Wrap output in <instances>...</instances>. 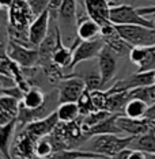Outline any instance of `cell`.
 Returning a JSON list of instances; mask_svg holds the SVG:
<instances>
[{
    "label": "cell",
    "instance_id": "obj_1",
    "mask_svg": "<svg viewBox=\"0 0 155 159\" xmlns=\"http://www.w3.org/2000/svg\"><path fill=\"white\" fill-rule=\"evenodd\" d=\"M136 136H121V135H113V133H107V135H95L91 136L87 142L84 143V147L82 150L91 151L101 155H105L107 158H112L122 150H127L131 147Z\"/></svg>",
    "mask_w": 155,
    "mask_h": 159
},
{
    "label": "cell",
    "instance_id": "obj_2",
    "mask_svg": "<svg viewBox=\"0 0 155 159\" xmlns=\"http://www.w3.org/2000/svg\"><path fill=\"white\" fill-rule=\"evenodd\" d=\"M121 35L132 46H154L155 27H147L142 25H114Z\"/></svg>",
    "mask_w": 155,
    "mask_h": 159
},
{
    "label": "cell",
    "instance_id": "obj_3",
    "mask_svg": "<svg viewBox=\"0 0 155 159\" xmlns=\"http://www.w3.org/2000/svg\"><path fill=\"white\" fill-rule=\"evenodd\" d=\"M110 22L113 25H142L147 27H155L153 18L140 15L138 8L129 4H112Z\"/></svg>",
    "mask_w": 155,
    "mask_h": 159
},
{
    "label": "cell",
    "instance_id": "obj_4",
    "mask_svg": "<svg viewBox=\"0 0 155 159\" xmlns=\"http://www.w3.org/2000/svg\"><path fill=\"white\" fill-rule=\"evenodd\" d=\"M86 91V83L83 78H80L76 74L66 75V78L57 83V95L59 102H78V99L82 97V94Z\"/></svg>",
    "mask_w": 155,
    "mask_h": 159
},
{
    "label": "cell",
    "instance_id": "obj_5",
    "mask_svg": "<svg viewBox=\"0 0 155 159\" xmlns=\"http://www.w3.org/2000/svg\"><path fill=\"white\" fill-rule=\"evenodd\" d=\"M3 52H6L10 59L23 68L37 67L39 63L38 48H29V46H23L16 44V42L8 41L7 48L3 49Z\"/></svg>",
    "mask_w": 155,
    "mask_h": 159
},
{
    "label": "cell",
    "instance_id": "obj_6",
    "mask_svg": "<svg viewBox=\"0 0 155 159\" xmlns=\"http://www.w3.org/2000/svg\"><path fill=\"white\" fill-rule=\"evenodd\" d=\"M8 25L18 30H29L34 20V14L27 0H14L12 6L7 10Z\"/></svg>",
    "mask_w": 155,
    "mask_h": 159
},
{
    "label": "cell",
    "instance_id": "obj_7",
    "mask_svg": "<svg viewBox=\"0 0 155 159\" xmlns=\"http://www.w3.org/2000/svg\"><path fill=\"white\" fill-rule=\"evenodd\" d=\"M155 83V71H144V72H135L131 76L120 79L114 83L113 86L106 90L109 94L122 93V91H131L138 87H144V86H151Z\"/></svg>",
    "mask_w": 155,
    "mask_h": 159
},
{
    "label": "cell",
    "instance_id": "obj_8",
    "mask_svg": "<svg viewBox=\"0 0 155 159\" xmlns=\"http://www.w3.org/2000/svg\"><path fill=\"white\" fill-rule=\"evenodd\" d=\"M35 144H37V139L31 136L27 131L22 129L14 137V142L11 146L12 159H34Z\"/></svg>",
    "mask_w": 155,
    "mask_h": 159
},
{
    "label": "cell",
    "instance_id": "obj_9",
    "mask_svg": "<svg viewBox=\"0 0 155 159\" xmlns=\"http://www.w3.org/2000/svg\"><path fill=\"white\" fill-rule=\"evenodd\" d=\"M103 46H105V41L102 38L94 39V41H80L79 45L74 49V59H72L70 71L75 70V67L83 61L97 59L101 50L103 49Z\"/></svg>",
    "mask_w": 155,
    "mask_h": 159
},
{
    "label": "cell",
    "instance_id": "obj_10",
    "mask_svg": "<svg viewBox=\"0 0 155 159\" xmlns=\"http://www.w3.org/2000/svg\"><path fill=\"white\" fill-rule=\"evenodd\" d=\"M117 124L121 128L122 133L128 136H140L147 132H155V121L150 118H129L124 114H120L117 118Z\"/></svg>",
    "mask_w": 155,
    "mask_h": 159
},
{
    "label": "cell",
    "instance_id": "obj_11",
    "mask_svg": "<svg viewBox=\"0 0 155 159\" xmlns=\"http://www.w3.org/2000/svg\"><path fill=\"white\" fill-rule=\"evenodd\" d=\"M117 55L110 48L105 45L101 53L97 57V63H98V71L102 78V87L109 83L112 79L116 76L117 72Z\"/></svg>",
    "mask_w": 155,
    "mask_h": 159
},
{
    "label": "cell",
    "instance_id": "obj_12",
    "mask_svg": "<svg viewBox=\"0 0 155 159\" xmlns=\"http://www.w3.org/2000/svg\"><path fill=\"white\" fill-rule=\"evenodd\" d=\"M101 38L105 41V45L107 48H110L117 56H127L132 49V46L118 34L117 29L113 23H109L102 27Z\"/></svg>",
    "mask_w": 155,
    "mask_h": 159
},
{
    "label": "cell",
    "instance_id": "obj_13",
    "mask_svg": "<svg viewBox=\"0 0 155 159\" xmlns=\"http://www.w3.org/2000/svg\"><path fill=\"white\" fill-rule=\"evenodd\" d=\"M128 57L131 63L138 67V71H155V45L133 46Z\"/></svg>",
    "mask_w": 155,
    "mask_h": 159
},
{
    "label": "cell",
    "instance_id": "obj_14",
    "mask_svg": "<svg viewBox=\"0 0 155 159\" xmlns=\"http://www.w3.org/2000/svg\"><path fill=\"white\" fill-rule=\"evenodd\" d=\"M50 19H52V14L50 10H46L38 16L34 18L33 23L29 27V37L30 42L34 48H38L41 42L44 41L50 30Z\"/></svg>",
    "mask_w": 155,
    "mask_h": 159
},
{
    "label": "cell",
    "instance_id": "obj_15",
    "mask_svg": "<svg viewBox=\"0 0 155 159\" xmlns=\"http://www.w3.org/2000/svg\"><path fill=\"white\" fill-rule=\"evenodd\" d=\"M84 10L87 15L94 19L101 26H106L110 22V8L112 4L107 0H83Z\"/></svg>",
    "mask_w": 155,
    "mask_h": 159
},
{
    "label": "cell",
    "instance_id": "obj_16",
    "mask_svg": "<svg viewBox=\"0 0 155 159\" xmlns=\"http://www.w3.org/2000/svg\"><path fill=\"white\" fill-rule=\"evenodd\" d=\"M102 34V26L91 19L84 10V14L80 15L78 12V26H76V37L82 41H94L101 38Z\"/></svg>",
    "mask_w": 155,
    "mask_h": 159
},
{
    "label": "cell",
    "instance_id": "obj_17",
    "mask_svg": "<svg viewBox=\"0 0 155 159\" xmlns=\"http://www.w3.org/2000/svg\"><path fill=\"white\" fill-rule=\"evenodd\" d=\"M59 122H60L59 116H57L56 111H53L48 117L41 118V120H35L33 122H30V124H27L23 129L27 131L31 136L38 140V139H41V137L50 135V133L55 131V128L57 126Z\"/></svg>",
    "mask_w": 155,
    "mask_h": 159
},
{
    "label": "cell",
    "instance_id": "obj_18",
    "mask_svg": "<svg viewBox=\"0 0 155 159\" xmlns=\"http://www.w3.org/2000/svg\"><path fill=\"white\" fill-rule=\"evenodd\" d=\"M21 101L10 95L0 97V125H6L14 120H18Z\"/></svg>",
    "mask_w": 155,
    "mask_h": 159
},
{
    "label": "cell",
    "instance_id": "obj_19",
    "mask_svg": "<svg viewBox=\"0 0 155 159\" xmlns=\"http://www.w3.org/2000/svg\"><path fill=\"white\" fill-rule=\"evenodd\" d=\"M120 114H110L109 117H106L105 120H102L101 122H98L97 125L91 126V128L86 129L84 135L87 139H90L91 136L95 135H107V133H113V135H121L122 131L121 128L117 124V118Z\"/></svg>",
    "mask_w": 155,
    "mask_h": 159
},
{
    "label": "cell",
    "instance_id": "obj_20",
    "mask_svg": "<svg viewBox=\"0 0 155 159\" xmlns=\"http://www.w3.org/2000/svg\"><path fill=\"white\" fill-rule=\"evenodd\" d=\"M72 59H74V48L72 46H66L63 42V37H61V29L57 23V44L53 52V61L59 64L64 70H70Z\"/></svg>",
    "mask_w": 155,
    "mask_h": 159
},
{
    "label": "cell",
    "instance_id": "obj_21",
    "mask_svg": "<svg viewBox=\"0 0 155 159\" xmlns=\"http://www.w3.org/2000/svg\"><path fill=\"white\" fill-rule=\"evenodd\" d=\"M57 23L66 25L67 27L78 26V6L76 0H64L57 11Z\"/></svg>",
    "mask_w": 155,
    "mask_h": 159
},
{
    "label": "cell",
    "instance_id": "obj_22",
    "mask_svg": "<svg viewBox=\"0 0 155 159\" xmlns=\"http://www.w3.org/2000/svg\"><path fill=\"white\" fill-rule=\"evenodd\" d=\"M18 128V121L14 120L6 125H0V151L2 157L6 159H12L11 146L14 142V133Z\"/></svg>",
    "mask_w": 155,
    "mask_h": 159
},
{
    "label": "cell",
    "instance_id": "obj_23",
    "mask_svg": "<svg viewBox=\"0 0 155 159\" xmlns=\"http://www.w3.org/2000/svg\"><path fill=\"white\" fill-rule=\"evenodd\" d=\"M46 101H48V94H45L41 89L33 86L29 91L25 93L23 99L21 101V103H22L25 107H27V109L35 110V109H39V107L44 106L46 103Z\"/></svg>",
    "mask_w": 155,
    "mask_h": 159
},
{
    "label": "cell",
    "instance_id": "obj_24",
    "mask_svg": "<svg viewBox=\"0 0 155 159\" xmlns=\"http://www.w3.org/2000/svg\"><path fill=\"white\" fill-rule=\"evenodd\" d=\"M82 158L97 159V158H107V157L97 152H91V151L82 150V148H70V150L57 151L48 159H82Z\"/></svg>",
    "mask_w": 155,
    "mask_h": 159
},
{
    "label": "cell",
    "instance_id": "obj_25",
    "mask_svg": "<svg viewBox=\"0 0 155 159\" xmlns=\"http://www.w3.org/2000/svg\"><path fill=\"white\" fill-rule=\"evenodd\" d=\"M150 109V105L147 102H144L142 99L138 98H133L129 99L127 105H125V109H124V116H127L129 118H146L147 113H148Z\"/></svg>",
    "mask_w": 155,
    "mask_h": 159
},
{
    "label": "cell",
    "instance_id": "obj_26",
    "mask_svg": "<svg viewBox=\"0 0 155 159\" xmlns=\"http://www.w3.org/2000/svg\"><path fill=\"white\" fill-rule=\"evenodd\" d=\"M56 113L60 122H74L80 118V109L76 102H66L57 105Z\"/></svg>",
    "mask_w": 155,
    "mask_h": 159
},
{
    "label": "cell",
    "instance_id": "obj_27",
    "mask_svg": "<svg viewBox=\"0 0 155 159\" xmlns=\"http://www.w3.org/2000/svg\"><path fill=\"white\" fill-rule=\"evenodd\" d=\"M129 148L143 151L146 154H155V132L151 131L144 135L136 136Z\"/></svg>",
    "mask_w": 155,
    "mask_h": 159
},
{
    "label": "cell",
    "instance_id": "obj_28",
    "mask_svg": "<svg viewBox=\"0 0 155 159\" xmlns=\"http://www.w3.org/2000/svg\"><path fill=\"white\" fill-rule=\"evenodd\" d=\"M128 101H129L128 91L109 94V99H107V111H110V113H113V114H124L125 105H127Z\"/></svg>",
    "mask_w": 155,
    "mask_h": 159
},
{
    "label": "cell",
    "instance_id": "obj_29",
    "mask_svg": "<svg viewBox=\"0 0 155 159\" xmlns=\"http://www.w3.org/2000/svg\"><path fill=\"white\" fill-rule=\"evenodd\" d=\"M55 152H56L55 143H53L50 135L37 140V144H35V158L37 159H48Z\"/></svg>",
    "mask_w": 155,
    "mask_h": 159
},
{
    "label": "cell",
    "instance_id": "obj_30",
    "mask_svg": "<svg viewBox=\"0 0 155 159\" xmlns=\"http://www.w3.org/2000/svg\"><path fill=\"white\" fill-rule=\"evenodd\" d=\"M128 98L129 99H133V98L142 99L151 106V105L155 103V84L144 86V87H138L135 90H131V91H128Z\"/></svg>",
    "mask_w": 155,
    "mask_h": 159
},
{
    "label": "cell",
    "instance_id": "obj_31",
    "mask_svg": "<svg viewBox=\"0 0 155 159\" xmlns=\"http://www.w3.org/2000/svg\"><path fill=\"white\" fill-rule=\"evenodd\" d=\"M80 78H83V80L86 83V89L89 91H95V90H101L102 89V78H101L99 71L95 70H90L83 74H76Z\"/></svg>",
    "mask_w": 155,
    "mask_h": 159
},
{
    "label": "cell",
    "instance_id": "obj_32",
    "mask_svg": "<svg viewBox=\"0 0 155 159\" xmlns=\"http://www.w3.org/2000/svg\"><path fill=\"white\" fill-rule=\"evenodd\" d=\"M76 103H78L79 109H80V116H86V114L91 113V111L97 110L94 107V103H93V99H91V91H89L87 89L82 94V97L78 99Z\"/></svg>",
    "mask_w": 155,
    "mask_h": 159
},
{
    "label": "cell",
    "instance_id": "obj_33",
    "mask_svg": "<svg viewBox=\"0 0 155 159\" xmlns=\"http://www.w3.org/2000/svg\"><path fill=\"white\" fill-rule=\"evenodd\" d=\"M91 99L94 103V107L97 110H107V99H109V94L105 90H95L91 91Z\"/></svg>",
    "mask_w": 155,
    "mask_h": 159
},
{
    "label": "cell",
    "instance_id": "obj_34",
    "mask_svg": "<svg viewBox=\"0 0 155 159\" xmlns=\"http://www.w3.org/2000/svg\"><path fill=\"white\" fill-rule=\"evenodd\" d=\"M30 4L31 10H33L34 16H38L39 14H42L46 10H49L50 0H27Z\"/></svg>",
    "mask_w": 155,
    "mask_h": 159
},
{
    "label": "cell",
    "instance_id": "obj_35",
    "mask_svg": "<svg viewBox=\"0 0 155 159\" xmlns=\"http://www.w3.org/2000/svg\"><path fill=\"white\" fill-rule=\"evenodd\" d=\"M2 95H10V97H14V98H18L19 101L23 99V90L18 86H14V87H10V89H2Z\"/></svg>",
    "mask_w": 155,
    "mask_h": 159
},
{
    "label": "cell",
    "instance_id": "obj_36",
    "mask_svg": "<svg viewBox=\"0 0 155 159\" xmlns=\"http://www.w3.org/2000/svg\"><path fill=\"white\" fill-rule=\"evenodd\" d=\"M16 86V82L11 75H4V74H0V87L2 89H10Z\"/></svg>",
    "mask_w": 155,
    "mask_h": 159
},
{
    "label": "cell",
    "instance_id": "obj_37",
    "mask_svg": "<svg viewBox=\"0 0 155 159\" xmlns=\"http://www.w3.org/2000/svg\"><path fill=\"white\" fill-rule=\"evenodd\" d=\"M63 3H64V0H50L49 10H50V14H52V18H55V20L57 19V11H59L60 6Z\"/></svg>",
    "mask_w": 155,
    "mask_h": 159
},
{
    "label": "cell",
    "instance_id": "obj_38",
    "mask_svg": "<svg viewBox=\"0 0 155 159\" xmlns=\"http://www.w3.org/2000/svg\"><path fill=\"white\" fill-rule=\"evenodd\" d=\"M138 11H139L140 15H143V16H150V15H153V14H155V4L154 6L139 7Z\"/></svg>",
    "mask_w": 155,
    "mask_h": 159
},
{
    "label": "cell",
    "instance_id": "obj_39",
    "mask_svg": "<svg viewBox=\"0 0 155 159\" xmlns=\"http://www.w3.org/2000/svg\"><path fill=\"white\" fill-rule=\"evenodd\" d=\"M128 159H147V154L143 152V151L132 150L131 148V152L128 155Z\"/></svg>",
    "mask_w": 155,
    "mask_h": 159
},
{
    "label": "cell",
    "instance_id": "obj_40",
    "mask_svg": "<svg viewBox=\"0 0 155 159\" xmlns=\"http://www.w3.org/2000/svg\"><path fill=\"white\" fill-rule=\"evenodd\" d=\"M131 152V148H127V150H122L121 152H118L117 155L112 157L110 159H128V155Z\"/></svg>",
    "mask_w": 155,
    "mask_h": 159
},
{
    "label": "cell",
    "instance_id": "obj_41",
    "mask_svg": "<svg viewBox=\"0 0 155 159\" xmlns=\"http://www.w3.org/2000/svg\"><path fill=\"white\" fill-rule=\"evenodd\" d=\"M12 3H14V0H0V6H2V8L4 11H7L12 6Z\"/></svg>",
    "mask_w": 155,
    "mask_h": 159
},
{
    "label": "cell",
    "instance_id": "obj_42",
    "mask_svg": "<svg viewBox=\"0 0 155 159\" xmlns=\"http://www.w3.org/2000/svg\"><path fill=\"white\" fill-rule=\"evenodd\" d=\"M147 118H150V120L155 121V103L151 105L150 109H148V113H147Z\"/></svg>",
    "mask_w": 155,
    "mask_h": 159
},
{
    "label": "cell",
    "instance_id": "obj_43",
    "mask_svg": "<svg viewBox=\"0 0 155 159\" xmlns=\"http://www.w3.org/2000/svg\"><path fill=\"white\" fill-rule=\"evenodd\" d=\"M147 159H155V154H147Z\"/></svg>",
    "mask_w": 155,
    "mask_h": 159
},
{
    "label": "cell",
    "instance_id": "obj_44",
    "mask_svg": "<svg viewBox=\"0 0 155 159\" xmlns=\"http://www.w3.org/2000/svg\"><path fill=\"white\" fill-rule=\"evenodd\" d=\"M97 159H110V158H97Z\"/></svg>",
    "mask_w": 155,
    "mask_h": 159
},
{
    "label": "cell",
    "instance_id": "obj_45",
    "mask_svg": "<svg viewBox=\"0 0 155 159\" xmlns=\"http://www.w3.org/2000/svg\"><path fill=\"white\" fill-rule=\"evenodd\" d=\"M0 159H6V158H3V157H2V158H0Z\"/></svg>",
    "mask_w": 155,
    "mask_h": 159
},
{
    "label": "cell",
    "instance_id": "obj_46",
    "mask_svg": "<svg viewBox=\"0 0 155 159\" xmlns=\"http://www.w3.org/2000/svg\"><path fill=\"white\" fill-rule=\"evenodd\" d=\"M82 159H87V158H82Z\"/></svg>",
    "mask_w": 155,
    "mask_h": 159
},
{
    "label": "cell",
    "instance_id": "obj_47",
    "mask_svg": "<svg viewBox=\"0 0 155 159\" xmlns=\"http://www.w3.org/2000/svg\"><path fill=\"white\" fill-rule=\"evenodd\" d=\"M154 84H155V83H154Z\"/></svg>",
    "mask_w": 155,
    "mask_h": 159
}]
</instances>
